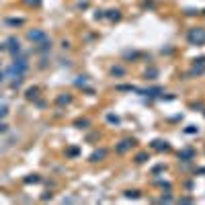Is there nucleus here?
I'll return each mask as SVG.
<instances>
[{"instance_id": "nucleus-1", "label": "nucleus", "mask_w": 205, "mask_h": 205, "mask_svg": "<svg viewBox=\"0 0 205 205\" xmlns=\"http://www.w3.org/2000/svg\"><path fill=\"white\" fill-rule=\"evenodd\" d=\"M187 39H189V43H193V45H203L205 43V29H201V27L191 29V31L187 33Z\"/></svg>"}, {"instance_id": "nucleus-2", "label": "nucleus", "mask_w": 205, "mask_h": 205, "mask_svg": "<svg viewBox=\"0 0 205 205\" xmlns=\"http://www.w3.org/2000/svg\"><path fill=\"white\" fill-rule=\"evenodd\" d=\"M29 39H43V33H41V31H31V33H29Z\"/></svg>"}, {"instance_id": "nucleus-3", "label": "nucleus", "mask_w": 205, "mask_h": 205, "mask_svg": "<svg viewBox=\"0 0 205 205\" xmlns=\"http://www.w3.org/2000/svg\"><path fill=\"white\" fill-rule=\"evenodd\" d=\"M109 19H119V10H109Z\"/></svg>"}, {"instance_id": "nucleus-4", "label": "nucleus", "mask_w": 205, "mask_h": 205, "mask_svg": "<svg viewBox=\"0 0 205 205\" xmlns=\"http://www.w3.org/2000/svg\"><path fill=\"white\" fill-rule=\"evenodd\" d=\"M191 154H193L191 150H187V152H183V158H191Z\"/></svg>"}]
</instances>
